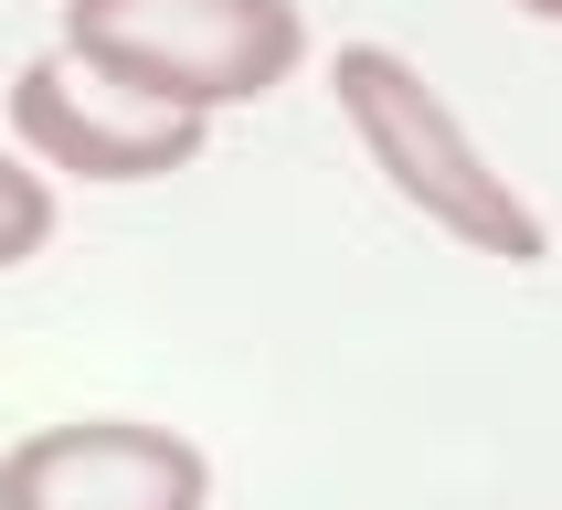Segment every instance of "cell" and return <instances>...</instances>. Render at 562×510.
<instances>
[{
    "label": "cell",
    "instance_id": "1",
    "mask_svg": "<svg viewBox=\"0 0 562 510\" xmlns=\"http://www.w3.org/2000/svg\"><path fill=\"white\" fill-rule=\"evenodd\" d=\"M64 54L170 118H213L286 86L308 22L297 0H64Z\"/></svg>",
    "mask_w": 562,
    "mask_h": 510
},
{
    "label": "cell",
    "instance_id": "2",
    "mask_svg": "<svg viewBox=\"0 0 562 510\" xmlns=\"http://www.w3.org/2000/svg\"><path fill=\"white\" fill-rule=\"evenodd\" d=\"M329 86H340V118H350V138L372 149V170L404 191L425 223H446V234L477 245V255H509V266H541V255H552L541 245V213L509 191V170H488V149L457 127V107H446L404 54L340 43Z\"/></svg>",
    "mask_w": 562,
    "mask_h": 510
},
{
    "label": "cell",
    "instance_id": "3",
    "mask_svg": "<svg viewBox=\"0 0 562 510\" xmlns=\"http://www.w3.org/2000/svg\"><path fill=\"white\" fill-rule=\"evenodd\" d=\"M213 468L202 446L138 414H75V425H32L0 457V510H202Z\"/></svg>",
    "mask_w": 562,
    "mask_h": 510
},
{
    "label": "cell",
    "instance_id": "4",
    "mask_svg": "<svg viewBox=\"0 0 562 510\" xmlns=\"http://www.w3.org/2000/svg\"><path fill=\"white\" fill-rule=\"evenodd\" d=\"M11 127L43 170H75V181H170L202 159V118H170L149 96L86 75L75 54H32L11 75Z\"/></svg>",
    "mask_w": 562,
    "mask_h": 510
},
{
    "label": "cell",
    "instance_id": "5",
    "mask_svg": "<svg viewBox=\"0 0 562 510\" xmlns=\"http://www.w3.org/2000/svg\"><path fill=\"white\" fill-rule=\"evenodd\" d=\"M43 234H54V181L22 170V159H0V266L43 255Z\"/></svg>",
    "mask_w": 562,
    "mask_h": 510
},
{
    "label": "cell",
    "instance_id": "6",
    "mask_svg": "<svg viewBox=\"0 0 562 510\" xmlns=\"http://www.w3.org/2000/svg\"><path fill=\"white\" fill-rule=\"evenodd\" d=\"M509 11H531V22H562V0H509Z\"/></svg>",
    "mask_w": 562,
    "mask_h": 510
}]
</instances>
